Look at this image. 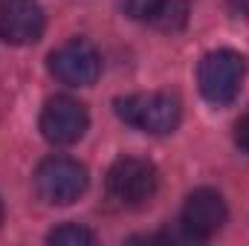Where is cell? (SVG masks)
I'll use <instances>...</instances> for the list:
<instances>
[{
	"mask_svg": "<svg viewBox=\"0 0 249 246\" xmlns=\"http://www.w3.org/2000/svg\"><path fill=\"white\" fill-rule=\"evenodd\" d=\"M226 214H229L226 203L214 188H197L183 203L180 226H183L188 241H209L223 229Z\"/></svg>",
	"mask_w": 249,
	"mask_h": 246,
	"instance_id": "cell-5",
	"label": "cell"
},
{
	"mask_svg": "<svg viewBox=\"0 0 249 246\" xmlns=\"http://www.w3.org/2000/svg\"><path fill=\"white\" fill-rule=\"evenodd\" d=\"M90 124L87 107L72 96H55L41 110V133L53 145H72Z\"/></svg>",
	"mask_w": 249,
	"mask_h": 246,
	"instance_id": "cell-7",
	"label": "cell"
},
{
	"mask_svg": "<svg viewBox=\"0 0 249 246\" xmlns=\"http://www.w3.org/2000/svg\"><path fill=\"white\" fill-rule=\"evenodd\" d=\"M235 142H238L241 151H247L249 154V110L238 119V124H235Z\"/></svg>",
	"mask_w": 249,
	"mask_h": 246,
	"instance_id": "cell-12",
	"label": "cell"
},
{
	"mask_svg": "<svg viewBox=\"0 0 249 246\" xmlns=\"http://www.w3.org/2000/svg\"><path fill=\"white\" fill-rule=\"evenodd\" d=\"M50 72L70 87H90L99 72H102V58L93 44L87 41H67L58 50L50 53Z\"/></svg>",
	"mask_w": 249,
	"mask_h": 246,
	"instance_id": "cell-6",
	"label": "cell"
},
{
	"mask_svg": "<svg viewBox=\"0 0 249 246\" xmlns=\"http://www.w3.org/2000/svg\"><path fill=\"white\" fill-rule=\"evenodd\" d=\"M47 241L50 244H58V246H87V244H96V235L90 229L78 226V223H64V226L50 232Z\"/></svg>",
	"mask_w": 249,
	"mask_h": 246,
	"instance_id": "cell-10",
	"label": "cell"
},
{
	"mask_svg": "<svg viewBox=\"0 0 249 246\" xmlns=\"http://www.w3.org/2000/svg\"><path fill=\"white\" fill-rule=\"evenodd\" d=\"M35 188L41 200L53 206H70L87 188V168L70 157H50L35 171Z\"/></svg>",
	"mask_w": 249,
	"mask_h": 246,
	"instance_id": "cell-3",
	"label": "cell"
},
{
	"mask_svg": "<svg viewBox=\"0 0 249 246\" xmlns=\"http://www.w3.org/2000/svg\"><path fill=\"white\" fill-rule=\"evenodd\" d=\"M0 220H3V200H0Z\"/></svg>",
	"mask_w": 249,
	"mask_h": 246,
	"instance_id": "cell-14",
	"label": "cell"
},
{
	"mask_svg": "<svg viewBox=\"0 0 249 246\" xmlns=\"http://www.w3.org/2000/svg\"><path fill=\"white\" fill-rule=\"evenodd\" d=\"M162 3H165V0H119V6H122L124 15L133 18V20H142V23H151Z\"/></svg>",
	"mask_w": 249,
	"mask_h": 246,
	"instance_id": "cell-11",
	"label": "cell"
},
{
	"mask_svg": "<svg viewBox=\"0 0 249 246\" xmlns=\"http://www.w3.org/2000/svg\"><path fill=\"white\" fill-rule=\"evenodd\" d=\"M157 165L139 157H122L107 171V191L122 206H142L157 194Z\"/></svg>",
	"mask_w": 249,
	"mask_h": 246,
	"instance_id": "cell-4",
	"label": "cell"
},
{
	"mask_svg": "<svg viewBox=\"0 0 249 246\" xmlns=\"http://www.w3.org/2000/svg\"><path fill=\"white\" fill-rule=\"evenodd\" d=\"M116 116L136 130L162 136L180 124L183 107L180 99L171 93H136V96L116 99Z\"/></svg>",
	"mask_w": 249,
	"mask_h": 246,
	"instance_id": "cell-1",
	"label": "cell"
},
{
	"mask_svg": "<svg viewBox=\"0 0 249 246\" xmlns=\"http://www.w3.org/2000/svg\"><path fill=\"white\" fill-rule=\"evenodd\" d=\"M247 75V61L241 53L235 50H214L209 55H203L200 70H197V84L200 93L206 96V102L212 105H232L241 93Z\"/></svg>",
	"mask_w": 249,
	"mask_h": 246,
	"instance_id": "cell-2",
	"label": "cell"
},
{
	"mask_svg": "<svg viewBox=\"0 0 249 246\" xmlns=\"http://www.w3.org/2000/svg\"><path fill=\"white\" fill-rule=\"evenodd\" d=\"M186 20H188V3L186 0H165L160 6V12L154 15L151 26H157L162 32H177V29L186 26Z\"/></svg>",
	"mask_w": 249,
	"mask_h": 246,
	"instance_id": "cell-9",
	"label": "cell"
},
{
	"mask_svg": "<svg viewBox=\"0 0 249 246\" xmlns=\"http://www.w3.org/2000/svg\"><path fill=\"white\" fill-rule=\"evenodd\" d=\"M229 6L238 12V15H244V18H249V0H229Z\"/></svg>",
	"mask_w": 249,
	"mask_h": 246,
	"instance_id": "cell-13",
	"label": "cell"
},
{
	"mask_svg": "<svg viewBox=\"0 0 249 246\" xmlns=\"http://www.w3.org/2000/svg\"><path fill=\"white\" fill-rule=\"evenodd\" d=\"M47 15L38 0H0V38L12 47L35 44L44 35Z\"/></svg>",
	"mask_w": 249,
	"mask_h": 246,
	"instance_id": "cell-8",
	"label": "cell"
}]
</instances>
